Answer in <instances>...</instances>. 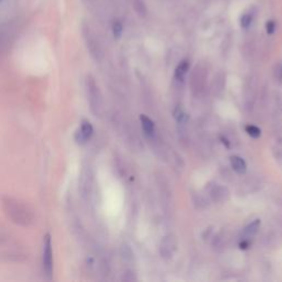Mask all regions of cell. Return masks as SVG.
Instances as JSON below:
<instances>
[{
  "label": "cell",
  "mask_w": 282,
  "mask_h": 282,
  "mask_svg": "<svg viewBox=\"0 0 282 282\" xmlns=\"http://www.w3.org/2000/svg\"><path fill=\"white\" fill-rule=\"evenodd\" d=\"M246 132L252 138H258V137H260V135H261L260 129H259L258 127H256V126H254V125L247 126Z\"/></svg>",
  "instance_id": "cell-16"
},
{
  "label": "cell",
  "mask_w": 282,
  "mask_h": 282,
  "mask_svg": "<svg viewBox=\"0 0 282 282\" xmlns=\"http://www.w3.org/2000/svg\"><path fill=\"white\" fill-rule=\"evenodd\" d=\"M113 33L116 36V38H119L123 33V25L119 21H116L113 25Z\"/></svg>",
  "instance_id": "cell-17"
},
{
  "label": "cell",
  "mask_w": 282,
  "mask_h": 282,
  "mask_svg": "<svg viewBox=\"0 0 282 282\" xmlns=\"http://www.w3.org/2000/svg\"><path fill=\"white\" fill-rule=\"evenodd\" d=\"M176 250V239L174 236L169 235L162 239L160 244V255L165 260L172 259Z\"/></svg>",
  "instance_id": "cell-7"
},
{
  "label": "cell",
  "mask_w": 282,
  "mask_h": 282,
  "mask_svg": "<svg viewBox=\"0 0 282 282\" xmlns=\"http://www.w3.org/2000/svg\"><path fill=\"white\" fill-rule=\"evenodd\" d=\"M225 88V75H223L221 73H219L218 75H215L213 84H212V91L215 96H219L221 95L223 91Z\"/></svg>",
  "instance_id": "cell-12"
},
{
  "label": "cell",
  "mask_w": 282,
  "mask_h": 282,
  "mask_svg": "<svg viewBox=\"0 0 282 282\" xmlns=\"http://www.w3.org/2000/svg\"><path fill=\"white\" fill-rule=\"evenodd\" d=\"M189 71V62L188 61H183L179 64V66H177L176 70H175V78L176 79H183L185 74L188 73Z\"/></svg>",
  "instance_id": "cell-15"
},
{
  "label": "cell",
  "mask_w": 282,
  "mask_h": 282,
  "mask_svg": "<svg viewBox=\"0 0 282 282\" xmlns=\"http://www.w3.org/2000/svg\"><path fill=\"white\" fill-rule=\"evenodd\" d=\"M93 132H94V129L92 124L88 120H83L79 126V128L76 130L74 139H75L76 144L85 145L93 136Z\"/></svg>",
  "instance_id": "cell-8"
},
{
  "label": "cell",
  "mask_w": 282,
  "mask_h": 282,
  "mask_svg": "<svg viewBox=\"0 0 282 282\" xmlns=\"http://www.w3.org/2000/svg\"><path fill=\"white\" fill-rule=\"evenodd\" d=\"M21 0H0V24L13 20Z\"/></svg>",
  "instance_id": "cell-5"
},
{
  "label": "cell",
  "mask_w": 282,
  "mask_h": 282,
  "mask_svg": "<svg viewBox=\"0 0 282 282\" xmlns=\"http://www.w3.org/2000/svg\"><path fill=\"white\" fill-rule=\"evenodd\" d=\"M266 27H267V32L269 34H272L274 30H276V24H274V21H268L267 22Z\"/></svg>",
  "instance_id": "cell-19"
},
{
  "label": "cell",
  "mask_w": 282,
  "mask_h": 282,
  "mask_svg": "<svg viewBox=\"0 0 282 282\" xmlns=\"http://www.w3.org/2000/svg\"><path fill=\"white\" fill-rule=\"evenodd\" d=\"M260 227V219H255L244 229L243 233V240H249L254 238L255 235L258 233V229Z\"/></svg>",
  "instance_id": "cell-11"
},
{
  "label": "cell",
  "mask_w": 282,
  "mask_h": 282,
  "mask_svg": "<svg viewBox=\"0 0 282 282\" xmlns=\"http://www.w3.org/2000/svg\"><path fill=\"white\" fill-rule=\"evenodd\" d=\"M42 268L44 276L48 280L53 277V250H52V239L50 234L44 236L43 239V256H42Z\"/></svg>",
  "instance_id": "cell-3"
},
{
  "label": "cell",
  "mask_w": 282,
  "mask_h": 282,
  "mask_svg": "<svg viewBox=\"0 0 282 282\" xmlns=\"http://www.w3.org/2000/svg\"><path fill=\"white\" fill-rule=\"evenodd\" d=\"M3 209L11 221L20 226H29L34 220V214L31 207L19 198L11 196L3 197Z\"/></svg>",
  "instance_id": "cell-1"
},
{
  "label": "cell",
  "mask_w": 282,
  "mask_h": 282,
  "mask_svg": "<svg viewBox=\"0 0 282 282\" xmlns=\"http://www.w3.org/2000/svg\"><path fill=\"white\" fill-rule=\"evenodd\" d=\"M17 32L16 21L10 20L0 24V54L9 48Z\"/></svg>",
  "instance_id": "cell-4"
},
{
  "label": "cell",
  "mask_w": 282,
  "mask_h": 282,
  "mask_svg": "<svg viewBox=\"0 0 282 282\" xmlns=\"http://www.w3.org/2000/svg\"><path fill=\"white\" fill-rule=\"evenodd\" d=\"M231 165L236 173L244 174L245 172H246V170H247L246 162L244 161V159L238 157V155H233V157H231Z\"/></svg>",
  "instance_id": "cell-13"
},
{
  "label": "cell",
  "mask_w": 282,
  "mask_h": 282,
  "mask_svg": "<svg viewBox=\"0 0 282 282\" xmlns=\"http://www.w3.org/2000/svg\"><path fill=\"white\" fill-rule=\"evenodd\" d=\"M205 79H206V75H205V70L202 69L201 66H196L193 71L192 75H191V79H190V84H191V90L192 93L194 95H201L202 92L204 91L205 87Z\"/></svg>",
  "instance_id": "cell-6"
},
{
  "label": "cell",
  "mask_w": 282,
  "mask_h": 282,
  "mask_svg": "<svg viewBox=\"0 0 282 282\" xmlns=\"http://www.w3.org/2000/svg\"><path fill=\"white\" fill-rule=\"evenodd\" d=\"M210 195L215 203H220L228 197V191L226 188L220 187V185H214L210 191Z\"/></svg>",
  "instance_id": "cell-10"
},
{
  "label": "cell",
  "mask_w": 282,
  "mask_h": 282,
  "mask_svg": "<svg viewBox=\"0 0 282 282\" xmlns=\"http://www.w3.org/2000/svg\"><path fill=\"white\" fill-rule=\"evenodd\" d=\"M251 21H252V17L250 16V14L246 13V14H244V16L241 17L240 19V25L243 28H248L251 24Z\"/></svg>",
  "instance_id": "cell-18"
},
{
  "label": "cell",
  "mask_w": 282,
  "mask_h": 282,
  "mask_svg": "<svg viewBox=\"0 0 282 282\" xmlns=\"http://www.w3.org/2000/svg\"><path fill=\"white\" fill-rule=\"evenodd\" d=\"M256 85L257 80L254 78V76H251L248 79L246 84V90H245V103H246V106H250L254 104L256 96Z\"/></svg>",
  "instance_id": "cell-9"
},
{
  "label": "cell",
  "mask_w": 282,
  "mask_h": 282,
  "mask_svg": "<svg viewBox=\"0 0 282 282\" xmlns=\"http://www.w3.org/2000/svg\"><path fill=\"white\" fill-rule=\"evenodd\" d=\"M86 92L88 102H90L91 110L96 116H99L103 106V98L99 88L92 76H88L86 78Z\"/></svg>",
  "instance_id": "cell-2"
},
{
  "label": "cell",
  "mask_w": 282,
  "mask_h": 282,
  "mask_svg": "<svg viewBox=\"0 0 282 282\" xmlns=\"http://www.w3.org/2000/svg\"><path fill=\"white\" fill-rule=\"evenodd\" d=\"M140 122H141V126H143V128H144V130H145V132L147 133V135L152 136L153 131H154L153 122L150 119L149 117H147L146 115H143L140 117Z\"/></svg>",
  "instance_id": "cell-14"
}]
</instances>
